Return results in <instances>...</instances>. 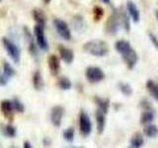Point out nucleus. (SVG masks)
<instances>
[{
    "mask_svg": "<svg viewBox=\"0 0 158 148\" xmlns=\"http://www.w3.org/2000/svg\"><path fill=\"white\" fill-rule=\"evenodd\" d=\"M83 51L90 56L103 57L108 54L109 46L105 41H102V39H92L84 43Z\"/></svg>",
    "mask_w": 158,
    "mask_h": 148,
    "instance_id": "nucleus-1",
    "label": "nucleus"
},
{
    "mask_svg": "<svg viewBox=\"0 0 158 148\" xmlns=\"http://www.w3.org/2000/svg\"><path fill=\"white\" fill-rule=\"evenodd\" d=\"M122 27H123L122 11H118V9H115L107 20L105 30L110 35H116L117 33H118Z\"/></svg>",
    "mask_w": 158,
    "mask_h": 148,
    "instance_id": "nucleus-2",
    "label": "nucleus"
},
{
    "mask_svg": "<svg viewBox=\"0 0 158 148\" xmlns=\"http://www.w3.org/2000/svg\"><path fill=\"white\" fill-rule=\"evenodd\" d=\"M2 44L4 47V49L6 51L7 54L13 60V62L19 64L20 60H21V51H20V48L18 47L17 44L6 37L2 38Z\"/></svg>",
    "mask_w": 158,
    "mask_h": 148,
    "instance_id": "nucleus-3",
    "label": "nucleus"
},
{
    "mask_svg": "<svg viewBox=\"0 0 158 148\" xmlns=\"http://www.w3.org/2000/svg\"><path fill=\"white\" fill-rule=\"evenodd\" d=\"M79 130L83 136L90 135L92 132L91 118L85 111H81L79 113Z\"/></svg>",
    "mask_w": 158,
    "mask_h": 148,
    "instance_id": "nucleus-4",
    "label": "nucleus"
},
{
    "mask_svg": "<svg viewBox=\"0 0 158 148\" xmlns=\"http://www.w3.org/2000/svg\"><path fill=\"white\" fill-rule=\"evenodd\" d=\"M53 26L58 36L64 41H69L71 39V31L65 21L61 19L56 18L53 20Z\"/></svg>",
    "mask_w": 158,
    "mask_h": 148,
    "instance_id": "nucleus-5",
    "label": "nucleus"
},
{
    "mask_svg": "<svg viewBox=\"0 0 158 148\" xmlns=\"http://www.w3.org/2000/svg\"><path fill=\"white\" fill-rule=\"evenodd\" d=\"M85 76L90 83H98L105 79V73L98 66H88L85 70Z\"/></svg>",
    "mask_w": 158,
    "mask_h": 148,
    "instance_id": "nucleus-6",
    "label": "nucleus"
},
{
    "mask_svg": "<svg viewBox=\"0 0 158 148\" xmlns=\"http://www.w3.org/2000/svg\"><path fill=\"white\" fill-rule=\"evenodd\" d=\"M34 36L36 38V43L38 47L42 51H48V43L44 34V27L40 26V25H36L34 27Z\"/></svg>",
    "mask_w": 158,
    "mask_h": 148,
    "instance_id": "nucleus-7",
    "label": "nucleus"
},
{
    "mask_svg": "<svg viewBox=\"0 0 158 148\" xmlns=\"http://www.w3.org/2000/svg\"><path fill=\"white\" fill-rule=\"evenodd\" d=\"M64 116V108L61 106H56L51 111V121L53 126L59 127L61 125L62 117Z\"/></svg>",
    "mask_w": 158,
    "mask_h": 148,
    "instance_id": "nucleus-8",
    "label": "nucleus"
},
{
    "mask_svg": "<svg viewBox=\"0 0 158 148\" xmlns=\"http://www.w3.org/2000/svg\"><path fill=\"white\" fill-rule=\"evenodd\" d=\"M122 57H123V60L127 64V67L128 69L135 68V66L136 65V63L138 61V56L133 48H131V51H128L127 53L123 54Z\"/></svg>",
    "mask_w": 158,
    "mask_h": 148,
    "instance_id": "nucleus-9",
    "label": "nucleus"
},
{
    "mask_svg": "<svg viewBox=\"0 0 158 148\" xmlns=\"http://www.w3.org/2000/svg\"><path fill=\"white\" fill-rule=\"evenodd\" d=\"M127 12L128 16L131 17L135 23H138L140 20V12L138 10V7L133 1H127Z\"/></svg>",
    "mask_w": 158,
    "mask_h": 148,
    "instance_id": "nucleus-10",
    "label": "nucleus"
},
{
    "mask_svg": "<svg viewBox=\"0 0 158 148\" xmlns=\"http://www.w3.org/2000/svg\"><path fill=\"white\" fill-rule=\"evenodd\" d=\"M0 110H1L2 113L4 115L5 117L9 118V120H12L13 115H14V107H13V103L12 100H3L0 103Z\"/></svg>",
    "mask_w": 158,
    "mask_h": 148,
    "instance_id": "nucleus-11",
    "label": "nucleus"
},
{
    "mask_svg": "<svg viewBox=\"0 0 158 148\" xmlns=\"http://www.w3.org/2000/svg\"><path fill=\"white\" fill-rule=\"evenodd\" d=\"M58 51L60 58L65 62L66 64H71L74 60V53L70 48H67L64 46H59L58 47Z\"/></svg>",
    "mask_w": 158,
    "mask_h": 148,
    "instance_id": "nucleus-12",
    "label": "nucleus"
},
{
    "mask_svg": "<svg viewBox=\"0 0 158 148\" xmlns=\"http://www.w3.org/2000/svg\"><path fill=\"white\" fill-rule=\"evenodd\" d=\"M106 115L107 113H105L101 110L97 109L96 113H95V118H96V125H97V131H98L99 134H102V133L104 132V130H105Z\"/></svg>",
    "mask_w": 158,
    "mask_h": 148,
    "instance_id": "nucleus-13",
    "label": "nucleus"
},
{
    "mask_svg": "<svg viewBox=\"0 0 158 148\" xmlns=\"http://www.w3.org/2000/svg\"><path fill=\"white\" fill-rule=\"evenodd\" d=\"M48 68L52 75H57L59 73V70H60V61H59V58L56 56L52 54V56H48Z\"/></svg>",
    "mask_w": 158,
    "mask_h": 148,
    "instance_id": "nucleus-14",
    "label": "nucleus"
},
{
    "mask_svg": "<svg viewBox=\"0 0 158 148\" xmlns=\"http://www.w3.org/2000/svg\"><path fill=\"white\" fill-rule=\"evenodd\" d=\"M33 17L34 20L36 21L37 25H40V26H43L46 28L47 25V16L43 10L39 9V8H35L33 10Z\"/></svg>",
    "mask_w": 158,
    "mask_h": 148,
    "instance_id": "nucleus-15",
    "label": "nucleus"
},
{
    "mask_svg": "<svg viewBox=\"0 0 158 148\" xmlns=\"http://www.w3.org/2000/svg\"><path fill=\"white\" fill-rule=\"evenodd\" d=\"M115 48H116V51L121 54V56H123V54L127 53L128 51H131V49L132 48V47L131 46V43L127 41H125V39H120V41L116 42Z\"/></svg>",
    "mask_w": 158,
    "mask_h": 148,
    "instance_id": "nucleus-16",
    "label": "nucleus"
},
{
    "mask_svg": "<svg viewBox=\"0 0 158 148\" xmlns=\"http://www.w3.org/2000/svg\"><path fill=\"white\" fill-rule=\"evenodd\" d=\"M33 86L37 91L43 90L44 87V78L42 76L41 72H40L39 70L35 71L34 74H33Z\"/></svg>",
    "mask_w": 158,
    "mask_h": 148,
    "instance_id": "nucleus-17",
    "label": "nucleus"
},
{
    "mask_svg": "<svg viewBox=\"0 0 158 148\" xmlns=\"http://www.w3.org/2000/svg\"><path fill=\"white\" fill-rule=\"evenodd\" d=\"M143 144H144V138L141 135V133L136 132L132 135V137L131 138L130 141V147L132 148H139L142 147Z\"/></svg>",
    "mask_w": 158,
    "mask_h": 148,
    "instance_id": "nucleus-18",
    "label": "nucleus"
},
{
    "mask_svg": "<svg viewBox=\"0 0 158 148\" xmlns=\"http://www.w3.org/2000/svg\"><path fill=\"white\" fill-rule=\"evenodd\" d=\"M94 101H95V104L97 105L99 110H101L105 113L109 112V108H110V101H109V99H103L101 97L96 96Z\"/></svg>",
    "mask_w": 158,
    "mask_h": 148,
    "instance_id": "nucleus-19",
    "label": "nucleus"
},
{
    "mask_svg": "<svg viewBox=\"0 0 158 148\" xmlns=\"http://www.w3.org/2000/svg\"><path fill=\"white\" fill-rule=\"evenodd\" d=\"M145 86L150 95L158 102V83L154 82L153 80H147Z\"/></svg>",
    "mask_w": 158,
    "mask_h": 148,
    "instance_id": "nucleus-20",
    "label": "nucleus"
},
{
    "mask_svg": "<svg viewBox=\"0 0 158 148\" xmlns=\"http://www.w3.org/2000/svg\"><path fill=\"white\" fill-rule=\"evenodd\" d=\"M154 112L152 110H144L140 116V123L141 125H148L153 120H154Z\"/></svg>",
    "mask_w": 158,
    "mask_h": 148,
    "instance_id": "nucleus-21",
    "label": "nucleus"
},
{
    "mask_svg": "<svg viewBox=\"0 0 158 148\" xmlns=\"http://www.w3.org/2000/svg\"><path fill=\"white\" fill-rule=\"evenodd\" d=\"M57 85L58 87L61 89V90L64 91H67V90H70L71 87H72V83L70 81V79L68 77L65 76H61L58 78V81H57Z\"/></svg>",
    "mask_w": 158,
    "mask_h": 148,
    "instance_id": "nucleus-22",
    "label": "nucleus"
},
{
    "mask_svg": "<svg viewBox=\"0 0 158 148\" xmlns=\"http://www.w3.org/2000/svg\"><path fill=\"white\" fill-rule=\"evenodd\" d=\"M143 133L145 134V136L153 138L158 134V127L154 125H145L144 128H143Z\"/></svg>",
    "mask_w": 158,
    "mask_h": 148,
    "instance_id": "nucleus-23",
    "label": "nucleus"
},
{
    "mask_svg": "<svg viewBox=\"0 0 158 148\" xmlns=\"http://www.w3.org/2000/svg\"><path fill=\"white\" fill-rule=\"evenodd\" d=\"M72 25H73V27H74V29L76 30V31H78V32L82 31L84 26H85L83 17L80 16V15H76V16L74 17L73 20H72Z\"/></svg>",
    "mask_w": 158,
    "mask_h": 148,
    "instance_id": "nucleus-24",
    "label": "nucleus"
},
{
    "mask_svg": "<svg viewBox=\"0 0 158 148\" xmlns=\"http://www.w3.org/2000/svg\"><path fill=\"white\" fill-rule=\"evenodd\" d=\"M2 73L5 74V75H6L7 77L12 78L13 76H15V74H16V70H15L14 67H13L9 62L4 61V63H3V70H2Z\"/></svg>",
    "mask_w": 158,
    "mask_h": 148,
    "instance_id": "nucleus-25",
    "label": "nucleus"
},
{
    "mask_svg": "<svg viewBox=\"0 0 158 148\" xmlns=\"http://www.w3.org/2000/svg\"><path fill=\"white\" fill-rule=\"evenodd\" d=\"M118 89L122 92V94H123L125 96H131L132 94V88L128 83L126 82H120L118 83Z\"/></svg>",
    "mask_w": 158,
    "mask_h": 148,
    "instance_id": "nucleus-26",
    "label": "nucleus"
},
{
    "mask_svg": "<svg viewBox=\"0 0 158 148\" xmlns=\"http://www.w3.org/2000/svg\"><path fill=\"white\" fill-rule=\"evenodd\" d=\"M63 139L67 141V142H73L74 140V136H75V130H74L73 127H68L65 130H63L62 133Z\"/></svg>",
    "mask_w": 158,
    "mask_h": 148,
    "instance_id": "nucleus-27",
    "label": "nucleus"
},
{
    "mask_svg": "<svg viewBox=\"0 0 158 148\" xmlns=\"http://www.w3.org/2000/svg\"><path fill=\"white\" fill-rule=\"evenodd\" d=\"M38 44L37 43H34V39H29V51L31 53V56L35 58H37V56H39V49H38Z\"/></svg>",
    "mask_w": 158,
    "mask_h": 148,
    "instance_id": "nucleus-28",
    "label": "nucleus"
},
{
    "mask_svg": "<svg viewBox=\"0 0 158 148\" xmlns=\"http://www.w3.org/2000/svg\"><path fill=\"white\" fill-rule=\"evenodd\" d=\"M122 17H123V27L126 29V31L128 32L131 30V17L128 16L127 12L122 10Z\"/></svg>",
    "mask_w": 158,
    "mask_h": 148,
    "instance_id": "nucleus-29",
    "label": "nucleus"
},
{
    "mask_svg": "<svg viewBox=\"0 0 158 148\" xmlns=\"http://www.w3.org/2000/svg\"><path fill=\"white\" fill-rule=\"evenodd\" d=\"M104 16V10L100 6H95L93 8V18L95 22H99Z\"/></svg>",
    "mask_w": 158,
    "mask_h": 148,
    "instance_id": "nucleus-30",
    "label": "nucleus"
},
{
    "mask_svg": "<svg viewBox=\"0 0 158 148\" xmlns=\"http://www.w3.org/2000/svg\"><path fill=\"white\" fill-rule=\"evenodd\" d=\"M16 128L13 126L12 125H6L3 127V133L4 135H6L8 137H14L16 135Z\"/></svg>",
    "mask_w": 158,
    "mask_h": 148,
    "instance_id": "nucleus-31",
    "label": "nucleus"
},
{
    "mask_svg": "<svg viewBox=\"0 0 158 148\" xmlns=\"http://www.w3.org/2000/svg\"><path fill=\"white\" fill-rule=\"evenodd\" d=\"M12 103H13V107H14V110L15 112L17 113H24L25 111V106L23 105V103L19 100L18 98H14L12 100Z\"/></svg>",
    "mask_w": 158,
    "mask_h": 148,
    "instance_id": "nucleus-32",
    "label": "nucleus"
},
{
    "mask_svg": "<svg viewBox=\"0 0 158 148\" xmlns=\"http://www.w3.org/2000/svg\"><path fill=\"white\" fill-rule=\"evenodd\" d=\"M147 34H148V38H149L151 43H152L153 46H154L156 48H158V38H157L153 33H151V32H148Z\"/></svg>",
    "mask_w": 158,
    "mask_h": 148,
    "instance_id": "nucleus-33",
    "label": "nucleus"
},
{
    "mask_svg": "<svg viewBox=\"0 0 158 148\" xmlns=\"http://www.w3.org/2000/svg\"><path fill=\"white\" fill-rule=\"evenodd\" d=\"M140 108L143 109V110H151V103L147 100V99H143V100H141L140 102Z\"/></svg>",
    "mask_w": 158,
    "mask_h": 148,
    "instance_id": "nucleus-34",
    "label": "nucleus"
},
{
    "mask_svg": "<svg viewBox=\"0 0 158 148\" xmlns=\"http://www.w3.org/2000/svg\"><path fill=\"white\" fill-rule=\"evenodd\" d=\"M9 77H7L5 74L1 73L0 74V86H5V85H7V83L9 81Z\"/></svg>",
    "mask_w": 158,
    "mask_h": 148,
    "instance_id": "nucleus-35",
    "label": "nucleus"
},
{
    "mask_svg": "<svg viewBox=\"0 0 158 148\" xmlns=\"http://www.w3.org/2000/svg\"><path fill=\"white\" fill-rule=\"evenodd\" d=\"M43 143H44V146H51L52 145V141H51V139L49 138H48V137H44V139H43Z\"/></svg>",
    "mask_w": 158,
    "mask_h": 148,
    "instance_id": "nucleus-36",
    "label": "nucleus"
},
{
    "mask_svg": "<svg viewBox=\"0 0 158 148\" xmlns=\"http://www.w3.org/2000/svg\"><path fill=\"white\" fill-rule=\"evenodd\" d=\"M24 148H31L32 145H31V143H30L29 141H25L24 142V145H23Z\"/></svg>",
    "mask_w": 158,
    "mask_h": 148,
    "instance_id": "nucleus-37",
    "label": "nucleus"
},
{
    "mask_svg": "<svg viewBox=\"0 0 158 148\" xmlns=\"http://www.w3.org/2000/svg\"><path fill=\"white\" fill-rule=\"evenodd\" d=\"M101 1L103 3H105V4H110L111 3V0H101Z\"/></svg>",
    "mask_w": 158,
    "mask_h": 148,
    "instance_id": "nucleus-38",
    "label": "nucleus"
},
{
    "mask_svg": "<svg viewBox=\"0 0 158 148\" xmlns=\"http://www.w3.org/2000/svg\"><path fill=\"white\" fill-rule=\"evenodd\" d=\"M155 17H156V20L158 22V10H156V11H155Z\"/></svg>",
    "mask_w": 158,
    "mask_h": 148,
    "instance_id": "nucleus-39",
    "label": "nucleus"
},
{
    "mask_svg": "<svg viewBox=\"0 0 158 148\" xmlns=\"http://www.w3.org/2000/svg\"><path fill=\"white\" fill-rule=\"evenodd\" d=\"M43 1H44V4H48L49 2H51V0H43Z\"/></svg>",
    "mask_w": 158,
    "mask_h": 148,
    "instance_id": "nucleus-40",
    "label": "nucleus"
},
{
    "mask_svg": "<svg viewBox=\"0 0 158 148\" xmlns=\"http://www.w3.org/2000/svg\"><path fill=\"white\" fill-rule=\"evenodd\" d=\"M0 1H1V0H0Z\"/></svg>",
    "mask_w": 158,
    "mask_h": 148,
    "instance_id": "nucleus-41",
    "label": "nucleus"
}]
</instances>
